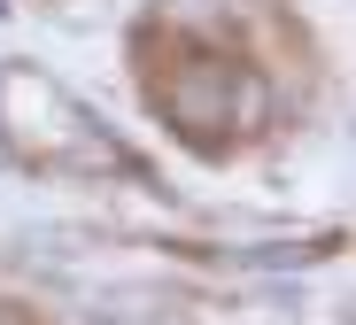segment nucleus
<instances>
[{"label": "nucleus", "instance_id": "1", "mask_svg": "<svg viewBox=\"0 0 356 325\" xmlns=\"http://www.w3.org/2000/svg\"><path fill=\"white\" fill-rule=\"evenodd\" d=\"M0 132L24 163H47V171H132V155L101 132V116L78 109L39 70H0Z\"/></svg>", "mask_w": 356, "mask_h": 325}, {"label": "nucleus", "instance_id": "2", "mask_svg": "<svg viewBox=\"0 0 356 325\" xmlns=\"http://www.w3.org/2000/svg\"><path fill=\"white\" fill-rule=\"evenodd\" d=\"M155 109H163V124H170L178 140L217 148L232 124H241L248 86H241V70H232V62H217V54H186L178 70L155 78Z\"/></svg>", "mask_w": 356, "mask_h": 325}]
</instances>
